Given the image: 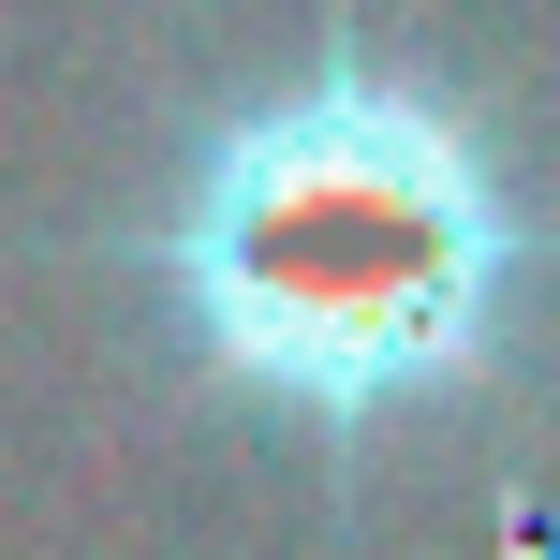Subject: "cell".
<instances>
[{"instance_id":"obj_1","label":"cell","mask_w":560,"mask_h":560,"mask_svg":"<svg viewBox=\"0 0 560 560\" xmlns=\"http://www.w3.org/2000/svg\"><path fill=\"white\" fill-rule=\"evenodd\" d=\"M148 280L236 398L295 428H384L502 354L516 192L443 89L384 59H310L177 148Z\"/></svg>"}]
</instances>
